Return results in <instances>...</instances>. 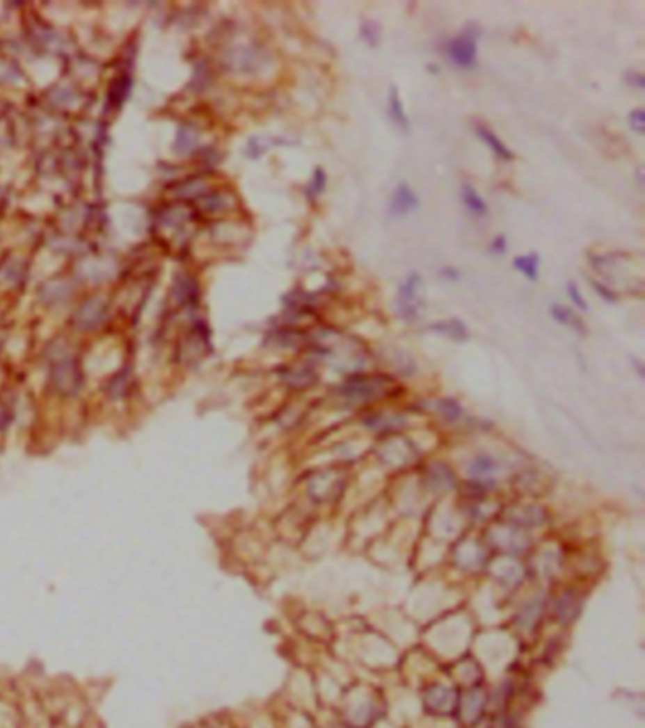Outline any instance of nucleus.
Listing matches in <instances>:
<instances>
[{
    "mask_svg": "<svg viewBox=\"0 0 645 728\" xmlns=\"http://www.w3.org/2000/svg\"><path fill=\"white\" fill-rule=\"evenodd\" d=\"M479 29H465L464 33L458 34L456 38L447 44L445 51L450 61L454 63L458 68L470 70L477 65V40H479Z\"/></svg>",
    "mask_w": 645,
    "mask_h": 728,
    "instance_id": "1",
    "label": "nucleus"
},
{
    "mask_svg": "<svg viewBox=\"0 0 645 728\" xmlns=\"http://www.w3.org/2000/svg\"><path fill=\"white\" fill-rule=\"evenodd\" d=\"M422 277L418 273H411L405 278V282L399 286L397 291V305H399V312L404 314L409 322L420 314V307H422Z\"/></svg>",
    "mask_w": 645,
    "mask_h": 728,
    "instance_id": "2",
    "label": "nucleus"
},
{
    "mask_svg": "<svg viewBox=\"0 0 645 728\" xmlns=\"http://www.w3.org/2000/svg\"><path fill=\"white\" fill-rule=\"evenodd\" d=\"M51 382L61 394H67V396H72L78 391L81 382L80 377V369L78 365L70 356H63L59 357L57 362H54L51 365Z\"/></svg>",
    "mask_w": 645,
    "mask_h": 728,
    "instance_id": "3",
    "label": "nucleus"
},
{
    "mask_svg": "<svg viewBox=\"0 0 645 728\" xmlns=\"http://www.w3.org/2000/svg\"><path fill=\"white\" fill-rule=\"evenodd\" d=\"M418 207H420V201H418L417 193L411 189L409 184H397V188L394 189V193L390 197V202H388L390 218L407 216L411 212H415Z\"/></svg>",
    "mask_w": 645,
    "mask_h": 728,
    "instance_id": "4",
    "label": "nucleus"
},
{
    "mask_svg": "<svg viewBox=\"0 0 645 728\" xmlns=\"http://www.w3.org/2000/svg\"><path fill=\"white\" fill-rule=\"evenodd\" d=\"M106 316V303L101 297H89L80 309L76 310L74 322L80 330H93Z\"/></svg>",
    "mask_w": 645,
    "mask_h": 728,
    "instance_id": "5",
    "label": "nucleus"
},
{
    "mask_svg": "<svg viewBox=\"0 0 645 728\" xmlns=\"http://www.w3.org/2000/svg\"><path fill=\"white\" fill-rule=\"evenodd\" d=\"M381 385L383 380H379V377H352L341 386V391L347 398H371L373 394L381 390Z\"/></svg>",
    "mask_w": 645,
    "mask_h": 728,
    "instance_id": "6",
    "label": "nucleus"
},
{
    "mask_svg": "<svg viewBox=\"0 0 645 728\" xmlns=\"http://www.w3.org/2000/svg\"><path fill=\"white\" fill-rule=\"evenodd\" d=\"M72 293V286L68 280H63V278H54L42 286L40 297L46 301L47 305H61L67 301L68 297Z\"/></svg>",
    "mask_w": 645,
    "mask_h": 728,
    "instance_id": "7",
    "label": "nucleus"
},
{
    "mask_svg": "<svg viewBox=\"0 0 645 728\" xmlns=\"http://www.w3.org/2000/svg\"><path fill=\"white\" fill-rule=\"evenodd\" d=\"M475 133H477L479 138L492 149V154L496 155V157H500L502 161H513V159H515V154L505 146L504 142H502V138H500L494 131L486 129L484 125H477V127H475Z\"/></svg>",
    "mask_w": 645,
    "mask_h": 728,
    "instance_id": "8",
    "label": "nucleus"
},
{
    "mask_svg": "<svg viewBox=\"0 0 645 728\" xmlns=\"http://www.w3.org/2000/svg\"><path fill=\"white\" fill-rule=\"evenodd\" d=\"M460 193H462V202H464V207L470 210L473 216H486V214H488V204L484 202V199L481 197V193H479L477 189L473 188L471 184H468V182L462 184Z\"/></svg>",
    "mask_w": 645,
    "mask_h": 728,
    "instance_id": "9",
    "label": "nucleus"
},
{
    "mask_svg": "<svg viewBox=\"0 0 645 728\" xmlns=\"http://www.w3.org/2000/svg\"><path fill=\"white\" fill-rule=\"evenodd\" d=\"M388 114H390L392 122L396 123L399 129H409V118L405 114L404 102L399 99V91L396 86H392L390 97H388Z\"/></svg>",
    "mask_w": 645,
    "mask_h": 728,
    "instance_id": "10",
    "label": "nucleus"
},
{
    "mask_svg": "<svg viewBox=\"0 0 645 728\" xmlns=\"http://www.w3.org/2000/svg\"><path fill=\"white\" fill-rule=\"evenodd\" d=\"M549 312H551V316L557 320L558 324L568 325L571 330H578L579 333H585V325L579 320L578 314L571 309H568V307H564V305H552Z\"/></svg>",
    "mask_w": 645,
    "mask_h": 728,
    "instance_id": "11",
    "label": "nucleus"
},
{
    "mask_svg": "<svg viewBox=\"0 0 645 728\" xmlns=\"http://www.w3.org/2000/svg\"><path fill=\"white\" fill-rule=\"evenodd\" d=\"M197 144H199V133H197V129L191 127V125H182L178 135H176V152L189 154V152H193V149L197 148Z\"/></svg>",
    "mask_w": 645,
    "mask_h": 728,
    "instance_id": "12",
    "label": "nucleus"
},
{
    "mask_svg": "<svg viewBox=\"0 0 645 728\" xmlns=\"http://www.w3.org/2000/svg\"><path fill=\"white\" fill-rule=\"evenodd\" d=\"M430 330L437 331V333H441V335H447V337L450 339H456V341H465V339H468V327H465L460 320H456V318L430 325Z\"/></svg>",
    "mask_w": 645,
    "mask_h": 728,
    "instance_id": "13",
    "label": "nucleus"
},
{
    "mask_svg": "<svg viewBox=\"0 0 645 728\" xmlns=\"http://www.w3.org/2000/svg\"><path fill=\"white\" fill-rule=\"evenodd\" d=\"M513 267L525 275L528 280H538L539 277V256L538 254H528V256H517L513 259Z\"/></svg>",
    "mask_w": 645,
    "mask_h": 728,
    "instance_id": "14",
    "label": "nucleus"
},
{
    "mask_svg": "<svg viewBox=\"0 0 645 728\" xmlns=\"http://www.w3.org/2000/svg\"><path fill=\"white\" fill-rule=\"evenodd\" d=\"M326 186H328V175L324 172L322 167H316L309 186H307V191H305V193H307V199H309V201H314L316 197H320L324 191H326Z\"/></svg>",
    "mask_w": 645,
    "mask_h": 728,
    "instance_id": "15",
    "label": "nucleus"
},
{
    "mask_svg": "<svg viewBox=\"0 0 645 728\" xmlns=\"http://www.w3.org/2000/svg\"><path fill=\"white\" fill-rule=\"evenodd\" d=\"M110 265L106 264V261H99V259H93V261H86V264L81 265V273H83V277H88V278H106L110 277Z\"/></svg>",
    "mask_w": 645,
    "mask_h": 728,
    "instance_id": "16",
    "label": "nucleus"
},
{
    "mask_svg": "<svg viewBox=\"0 0 645 728\" xmlns=\"http://www.w3.org/2000/svg\"><path fill=\"white\" fill-rule=\"evenodd\" d=\"M0 81H4V83H15V81H19L17 68H15L12 63H8L4 57H0Z\"/></svg>",
    "mask_w": 645,
    "mask_h": 728,
    "instance_id": "17",
    "label": "nucleus"
},
{
    "mask_svg": "<svg viewBox=\"0 0 645 728\" xmlns=\"http://www.w3.org/2000/svg\"><path fill=\"white\" fill-rule=\"evenodd\" d=\"M628 123H630L632 131H636L638 135H644V133H645V112H644V108L632 110L630 114H628Z\"/></svg>",
    "mask_w": 645,
    "mask_h": 728,
    "instance_id": "18",
    "label": "nucleus"
},
{
    "mask_svg": "<svg viewBox=\"0 0 645 728\" xmlns=\"http://www.w3.org/2000/svg\"><path fill=\"white\" fill-rule=\"evenodd\" d=\"M362 38L369 46L375 47L376 44H379V27H376L375 23H371V21H365L362 25Z\"/></svg>",
    "mask_w": 645,
    "mask_h": 728,
    "instance_id": "19",
    "label": "nucleus"
},
{
    "mask_svg": "<svg viewBox=\"0 0 645 728\" xmlns=\"http://www.w3.org/2000/svg\"><path fill=\"white\" fill-rule=\"evenodd\" d=\"M568 296H570V301H571V303L575 305V307H578V309L587 310L585 299H583V296H581V291H579L578 284H573V282L568 284Z\"/></svg>",
    "mask_w": 645,
    "mask_h": 728,
    "instance_id": "20",
    "label": "nucleus"
},
{
    "mask_svg": "<svg viewBox=\"0 0 645 728\" xmlns=\"http://www.w3.org/2000/svg\"><path fill=\"white\" fill-rule=\"evenodd\" d=\"M592 286L596 288V291H598V296L604 297L605 301H610V303H613V301H617V293H615V290H610L607 286H604V284H600V282H592Z\"/></svg>",
    "mask_w": 645,
    "mask_h": 728,
    "instance_id": "21",
    "label": "nucleus"
},
{
    "mask_svg": "<svg viewBox=\"0 0 645 728\" xmlns=\"http://www.w3.org/2000/svg\"><path fill=\"white\" fill-rule=\"evenodd\" d=\"M505 250H507V238H505L504 235H497L496 238H492L491 252H494V254H504Z\"/></svg>",
    "mask_w": 645,
    "mask_h": 728,
    "instance_id": "22",
    "label": "nucleus"
},
{
    "mask_svg": "<svg viewBox=\"0 0 645 728\" xmlns=\"http://www.w3.org/2000/svg\"><path fill=\"white\" fill-rule=\"evenodd\" d=\"M628 81H632L634 86L638 89H644L645 86V78L642 72H630V76H628Z\"/></svg>",
    "mask_w": 645,
    "mask_h": 728,
    "instance_id": "23",
    "label": "nucleus"
},
{
    "mask_svg": "<svg viewBox=\"0 0 645 728\" xmlns=\"http://www.w3.org/2000/svg\"><path fill=\"white\" fill-rule=\"evenodd\" d=\"M10 422V411L6 409V405L0 403V430Z\"/></svg>",
    "mask_w": 645,
    "mask_h": 728,
    "instance_id": "24",
    "label": "nucleus"
},
{
    "mask_svg": "<svg viewBox=\"0 0 645 728\" xmlns=\"http://www.w3.org/2000/svg\"><path fill=\"white\" fill-rule=\"evenodd\" d=\"M443 277L450 278V280H458L460 278V270L456 269H443Z\"/></svg>",
    "mask_w": 645,
    "mask_h": 728,
    "instance_id": "25",
    "label": "nucleus"
}]
</instances>
